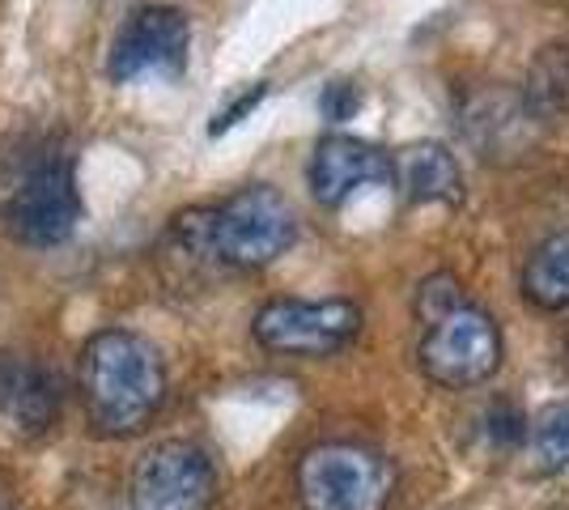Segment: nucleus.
<instances>
[{"label":"nucleus","instance_id":"nucleus-18","mask_svg":"<svg viewBox=\"0 0 569 510\" xmlns=\"http://www.w3.org/2000/svg\"><path fill=\"white\" fill-rule=\"evenodd\" d=\"M323 116L328 120H353V111L361 107V94H357V86H349V81H336V86H328V94H323Z\"/></svg>","mask_w":569,"mask_h":510},{"label":"nucleus","instance_id":"nucleus-8","mask_svg":"<svg viewBox=\"0 0 569 510\" xmlns=\"http://www.w3.org/2000/svg\"><path fill=\"white\" fill-rule=\"evenodd\" d=\"M191 26L170 4H141L111 43V81H137L149 73H179L188 60Z\"/></svg>","mask_w":569,"mask_h":510},{"label":"nucleus","instance_id":"nucleus-2","mask_svg":"<svg viewBox=\"0 0 569 510\" xmlns=\"http://www.w3.org/2000/svg\"><path fill=\"white\" fill-rule=\"evenodd\" d=\"M174 243L196 260H209L221 268H268L281 260L298 239L293 204L277 188H242L221 204L188 209L170 226Z\"/></svg>","mask_w":569,"mask_h":510},{"label":"nucleus","instance_id":"nucleus-3","mask_svg":"<svg viewBox=\"0 0 569 510\" xmlns=\"http://www.w3.org/2000/svg\"><path fill=\"white\" fill-rule=\"evenodd\" d=\"M396 463L366 442H319L298 460L302 510H387Z\"/></svg>","mask_w":569,"mask_h":510},{"label":"nucleus","instance_id":"nucleus-16","mask_svg":"<svg viewBox=\"0 0 569 510\" xmlns=\"http://www.w3.org/2000/svg\"><path fill=\"white\" fill-rule=\"evenodd\" d=\"M463 298H468V293H463V286L455 281L451 272H433V277H426V281L417 286V316L426 323V319L451 311L455 302H463Z\"/></svg>","mask_w":569,"mask_h":510},{"label":"nucleus","instance_id":"nucleus-7","mask_svg":"<svg viewBox=\"0 0 569 510\" xmlns=\"http://www.w3.org/2000/svg\"><path fill=\"white\" fill-rule=\"evenodd\" d=\"M77 218H81V196L64 158H43L4 204V226L26 247L64 243L77 230Z\"/></svg>","mask_w":569,"mask_h":510},{"label":"nucleus","instance_id":"nucleus-9","mask_svg":"<svg viewBox=\"0 0 569 510\" xmlns=\"http://www.w3.org/2000/svg\"><path fill=\"white\" fill-rule=\"evenodd\" d=\"M307 179L323 209H340L361 188H391V153L357 137H328L310 153Z\"/></svg>","mask_w":569,"mask_h":510},{"label":"nucleus","instance_id":"nucleus-15","mask_svg":"<svg viewBox=\"0 0 569 510\" xmlns=\"http://www.w3.org/2000/svg\"><path fill=\"white\" fill-rule=\"evenodd\" d=\"M531 460L540 472H566L569 468V400L548 404L531 421Z\"/></svg>","mask_w":569,"mask_h":510},{"label":"nucleus","instance_id":"nucleus-17","mask_svg":"<svg viewBox=\"0 0 569 510\" xmlns=\"http://www.w3.org/2000/svg\"><path fill=\"white\" fill-rule=\"evenodd\" d=\"M522 426H527V421H522V413L510 400H493L489 413H485V430H480V434H485V442H489L493 451H510L515 442H522Z\"/></svg>","mask_w":569,"mask_h":510},{"label":"nucleus","instance_id":"nucleus-12","mask_svg":"<svg viewBox=\"0 0 569 510\" xmlns=\"http://www.w3.org/2000/svg\"><path fill=\"white\" fill-rule=\"evenodd\" d=\"M391 183L403 192L408 204H459L463 174L447 146L421 141L391 158Z\"/></svg>","mask_w":569,"mask_h":510},{"label":"nucleus","instance_id":"nucleus-13","mask_svg":"<svg viewBox=\"0 0 569 510\" xmlns=\"http://www.w3.org/2000/svg\"><path fill=\"white\" fill-rule=\"evenodd\" d=\"M522 298L540 311H569V230L531 247L522 264Z\"/></svg>","mask_w":569,"mask_h":510},{"label":"nucleus","instance_id":"nucleus-6","mask_svg":"<svg viewBox=\"0 0 569 510\" xmlns=\"http://www.w3.org/2000/svg\"><path fill=\"white\" fill-rule=\"evenodd\" d=\"M128 493L137 510H209L217 498V468L204 447L170 438L137 460Z\"/></svg>","mask_w":569,"mask_h":510},{"label":"nucleus","instance_id":"nucleus-1","mask_svg":"<svg viewBox=\"0 0 569 510\" xmlns=\"http://www.w3.org/2000/svg\"><path fill=\"white\" fill-rule=\"evenodd\" d=\"M77 391L94 434H141L167 400V370L158 349L137 332H98L81 349Z\"/></svg>","mask_w":569,"mask_h":510},{"label":"nucleus","instance_id":"nucleus-5","mask_svg":"<svg viewBox=\"0 0 569 510\" xmlns=\"http://www.w3.org/2000/svg\"><path fill=\"white\" fill-rule=\"evenodd\" d=\"M251 332L281 358H332L361 332V307L349 298H277L256 311Z\"/></svg>","mask_w":569,"mask_h":510},{"label":"nucleus","instance_id":"nucleus-11","mask_svg":"<svg viewBox=\"0 0 569 510\" xmlns=\"http://www.w3.org/2000/svg\"><path fill=\"white\" fill-rule=\"evenodd\" d=\"M0 417L26 434H43L60 417V383L43 362L0 353Z\"/></svg>","mask_w":569,"mask_h":510},{"label":"nucleus","instance_id":"nucleus-4","mask_svg":"<svg viewBox=\"0 0 569 510\" xmlns=\"http://www.w3.org/2000/svg\"><path fill=\"white\" fill-rule=\"evenodd\" d=\"M417 366L429 383L447 391L489 383L501 366V332L493 316L463 298L451 311L426 319V332L417 344Z\"/></svg>","mask_w":569,"mask_h":510},{"label":"nucleus","instance_id":"nucleus-10","mask_svg":"<svg viewBox=\"0 0 569 510\" xmlns=\"http://www.w3.org/2000/svg\"><path fill=\"white\" fill-rule=\"evenodd\" d=\"M540 120L527 111L522 94L510 90H485L463 107V132H468V146L489 162H506V158H519L531 149Z\"/></svg>","mask_w":569,"mask_h":510},{"label":"nucleus","instance_id":"nucleus-14","mask_svg":"<svg viewBox=\"0 0 569 510\" xmlns=\"http://www.w3.org/2000/svg\"><path fill=\"white\" fill-rule=\"evenodd\" d=\"M522 102H527V111L540 123L566 120L569 116V39L540 48V56L527 69Z\"/></svg>","mask_w":569,"mask_h":510}]
</instances>
